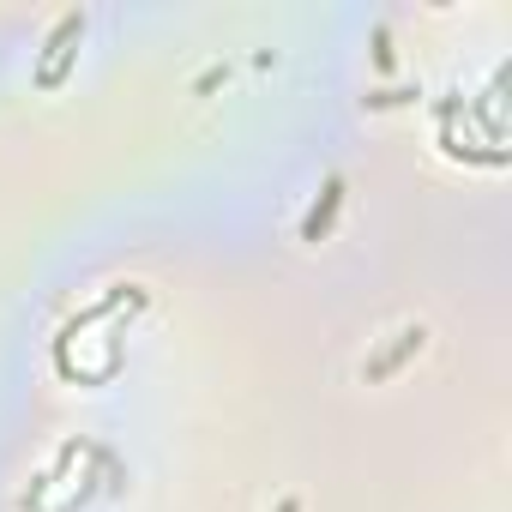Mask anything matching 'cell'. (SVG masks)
I'll return each instance as SVG.
<instances>
[{"label":"cell","mask_w":512,"mask_h":512,"mask_svg":"<svg viewBox=\"0 0 512 512\" xmlns=\"http://www.w3.org/2000/svg\"><path fill=\"white\" fill-rule=\"evenodd\" d=\"M85 37V13H67L61 25H55V37H49V55H43V67H37V85H61L67 79V61H73V43Z\"/></svg>","instance_id":"1"},{"label":"cell","mask_w":512,"mask_h":512,"mask_svg":"<svg viewBox=\"0 0 512 512\" xmlns=\"http://www.w3.org/2000/svg\"><path fill=\"white\" fill-rule=\"evenodd\" d=\"M338 199H344V181L332 175V181H326V193H320V205H314V211H308V223H302V241H320V235L332 229V217H338Z\"/></svg>","instance_id":"2"},{"label":"cell","mask_w":512,"mask_h":512,"mask_svg":"<svg viewBox=\"0 0 512 512\" xmlns=\"http://www.w3.org/2000/svg\"><path fill=\"white\" fill-rule=\"evenodd\" d=\"M410 350H422V326H410V332H398V350H392V356H380V362H368L362 374H368V380H380V374H392V368H398V362H404Z\"/></svg>","instance_id":"3"},{"label":"cell","mask_w":512,"mask_h":512,"mask_svg":"<svg viewBox=\"0 0 512 512\" xmlns=\"http://www.w3.org/2000/svg\"><path fill=\"white\" fill-rule=\"evenodd\" d=\"M278 512H296V500H284V506H278Z\"/></svg>","instance_id":"4"}]
</instances>
